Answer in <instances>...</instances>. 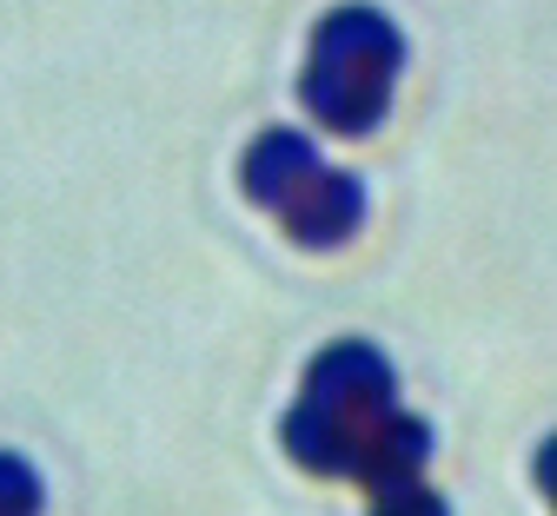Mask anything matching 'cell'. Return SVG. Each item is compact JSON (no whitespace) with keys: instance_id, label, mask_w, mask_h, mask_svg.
Returning a JSON list of instances; mask_svg holds the SVG:
<instances>
[{"instance_id":"1","label":"cell","mask_w":557,"mask_h":516,"mask_svg":"<svg viewBox=\"0 0 557 516\" xmlns=\"http://www.w3.org/2000/svg\"><path fill=\"white\" fill-rule=\"evenodd\" d=\"M286 457L312 477H352L385 509H445L425 490L432 424L398 404V372L372 338H338L306 364L286 411Z\"/></svg>"},{"instance_id":"2","label":"cell","mask_w":557,"mask_h":516,"mask_svg":"<svg viewBox=\"0 0 557 516\" xmlns=\"http://www.w3.org/2000/svg\"><path fill=\"white\" fill-rule=\"evenodd\" d=\"M398 73H405V34L385 8H332L312 27L306 66H299V106L338 133V139H372L392 113L398 93Z\"/></svg>"},{"instance_id":"3","label":"cell","mask_w":557,"mask_h":516,"mask_svg":"<svg viewBox=\"0 0 557 516\" xmlns=\"http://www.w3.org/2000/svg\"><path fill=\"white\" fill-rule=\"evenodd\" d=\"M239 186L259 212H272L299 246L332 252L366 226V179L338 173L319 160V146L293 126H265L246 160H239Z\"/></svg>"},{"instance_id":"4","label":"cell","mask_w":557,"mask_h":516,"mask_svg":"<svg viewBox=\"0 0 557 516\" xmlns=\"http://www.w3.org/2000/svg\"><path fill=\"white\" fill-rule=\"evenodd\" d=\"M40 503H47V483H40V470H34L27 457H14V451H0V509L34 516Z\"/></svg>"},{"instance_id":"5","label":"cell","mask_w":557,"mask_h":516,"mask_svg":"<svg viewBox=\"0 0 557 516\" xmlns=\"http://www.w3.org/2000/svg\"><path fill=\"white\" fill-rule=\"evenodd\" d=\"M537 490L557 503V437H544V451H537Z\"/></svg>"}]
</instances>
